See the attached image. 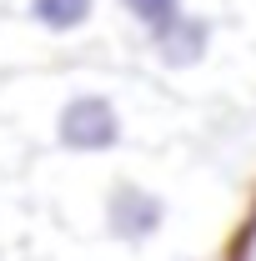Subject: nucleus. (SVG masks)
<instances>
[{
  "mask_svg": "<svg viewBox=\"0 0 256 261\" xmlns=\"http://www.w3.org/2000/svg\"><path fill=\"white\" fill-rule=\"evenodd\" d=\"M121 136H126L121 111L111 106V96H96V91L70 96L56 116V141L65 151H111L121 146Z\"/></svg>",
  "mask_w": 256,
  "mask_h": 261,
  "instance_id": "obj_1",
  "label": "nucleus"
},
{
  "mask_svg": "<svg viewBox=\"0 0 256 261\" xmlns=\"http://www.w3.org/2000/svg\"><path fill=\"white\" fill-rule=\"evenodd\" d=\"M166 226V196H156L141 181H116L111 196H106V231L126 246H141L151 241L156 231Z\"/></svg>",
  "mask_w": 256,
  "mask_h": 261,
  "instance_id": "obj_2",
  "label": "nucleus"
},
{
  "mask_svg": "<svg viewBox=\"0 0 256 261\" xmlns=\"http://www.w3.org/2000/svg\"><path fill=\"white\" fill-rule=\"evenodd\" d=\"M156 50H161V61H166V65H196L206 50H211V20H201V15L186 10L171 31L156 35Z\"/></svg>",
  "mask_w": 256,
  "mask_h": 261,
  "instance_id": "obj_3",
  "label": "nucleus"
},
{
  "mask_svg": "<svg viewBox=\"0 0 256 261\" xmlns=\"http://www.w3.org/2000/svg\"><path fill=\"white\" fill-rule=\"evenodd\" d=\"M96 15V0H31V20L50 35H70Z\"/></svg>",
  "mask_w": 256,
  "mask_h": 261,
  "instance_id": "obj_4",
  "label": "nucleus"
},
{
  "mask_svg": "<svg viewBox=\"0 0 256 261\" xmlns=\"http://www.w3.org/2000/svg\"><path fill=\"white\" fill-rule=\"evenodd\" d=\"M121 10H126L131 20L156 40L161 31H171V25L186 15V0H121Z\"/></svg>",
  "mask_w": 256,
  "mask_h": 261,
  "instance_id": "obj_5",
  "label": "nucleus"
}]
</instances>
